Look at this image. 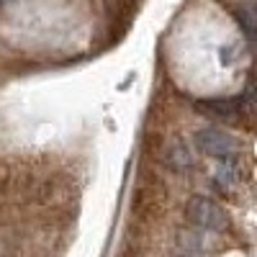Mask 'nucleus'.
Segmentation results:
<instances>
[{
    "label": "nucleus",
    "mask_w": 257,
    "mask_h": 257,
    "mask_svg": "<svg viewBox=\"0 0 257 257\" xmlns=\"http://www.w3.org/2000/svg\"><path fill=\"white\" fill-rule=\"evenodd\" d=\"M193 142H196V147L203 155H211V157H231L239 152V139H234L229 132L216 128V126L196 132L193 134Z\"/></svg>",
    "instance_id": "1"
},
{
    "label": "nucleus",
    "mask_w": 257,
    "mask_h": 257,
    "mask_svg": "<svg viewBox=\"0 0 257 257\" xmlns=\"http://www.w3.org/2000/svg\"><path fill=\"white\" fill-rule=\"evenodd\" d=\"M188 219L208 231H221L226 229V213L219 203H213L208 198H193L188 203Z\"/></svg>",
    "instance_id": "2"
},
{
    "label": "nucleus",
    "mask_w": 257,
    "mask_h": 257,
    "mask_svg": "<svg viewBox=\"0 0 257 257\" xmlns=\"http://www.w3.org/2000/svg\"><path fill=\"white\" fill-rule=\"evenodd\" d=\"M3 3H6V0H0V8H3Z\"/></svg>",
    "instance_id": "3"
}]
</instances>
